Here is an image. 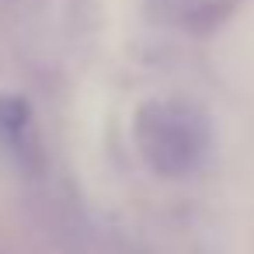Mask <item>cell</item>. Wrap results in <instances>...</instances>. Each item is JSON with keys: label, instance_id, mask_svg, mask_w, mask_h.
<instances>
[{"label": "cell", "instance_id": "6da1fadb", "mask_svg": "<svg viewBox=\"0 0 254 254\" xmlns=\"http://www.w3.org/2000/svg\"><path fill=\"white\" fill-rule=\"evenodd\" d=\"M136 139L160 174H185L202 157L205 126L185 105H146L136 122Z\"/></svg>", "mask_w": 254, "mask_h": 254}, {"label": "cell", "instance_id": "7a4b0ae2", "mask_svg": "<svg viewBox=\"0 0 254 254\" xmlns=\"http://www.w3.org/2000/svg\"><path fill=\"white\" fill-rule=\"evenodd\" d=\"M0 132L18 153H25L32 139V112L21 98H0Z\"/></svg>", "mask_w": 254, "mask_h": 254}]
</instances>
